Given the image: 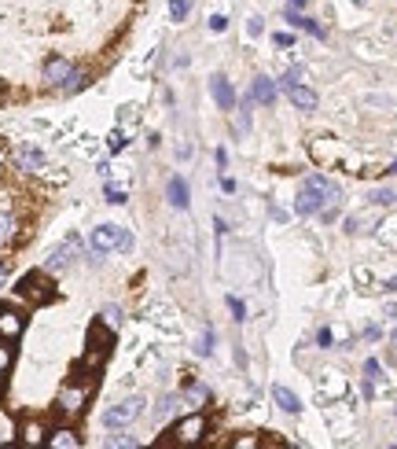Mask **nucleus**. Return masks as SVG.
I'll list each match as a JSON object with an SVG mask.
<instances>
[{
	"mask_svg": "<svg viewBox=\"0 0 397 449\" xmlns=\"http://www.w3.org/2000/svg\"><path fill=\"white\" fill-rule=\"evenodd\" d=\"M44 191L33 181V170H23L15 163V151L0 144V284L8 280V272L33 229L41 221Z\"/></svg>",
	"mask_w": 397,
	"mask_h": 449,
	"instance_id": "nucleus-1",
	"label": "nucleus"
},
{
	"mask_svg": "<svg viewBox=\"0 0 397 449\" xmlns=\"http://www.w3.org/2000/svg\"><path fill=\"white\" fill-rule=\"evenodd\" d=\"M92 247L103 254V251H111V247H122V251H132V239L118 229V224H103V229H96L92 232Z\"/></svg>",
	"mask_w": 397,
	"mask_h": 449,
	"instance_id": "nucleus-2",
	"label": "nucleus"
},
{
	"mask_svg": "<svg viewBox=\"0 0 397 449\" xmlns=\"http://www.w3.org/2000/svg\"><path fill=\"white\" fill-rule=\"evenodd\" d=\"M140 412H144V402H140V398H129V402H122V405L107 409L103 424H107V427H125V424H132V420H137Z\"/></svg>",
	"mask_w": 397,
	"mask_h": 449,
	"instance_id": "nucleus-3",
	"label": "nucleus"
},
{
	"mask_svg": "<svg viewBox=\"0 0 397 449\" xmlns=\"http://www.w3.org/2000/svg\"><path fill=\"white\" fill-rule=\"evenodd\" d=\"M203 435H206V420H203V416H188V420H180L173 427V438L177 442H198Z\"/></svg>",
	"mask_w": 397,
	"mask_h": 449,
	"instance_id": "nucleus-4",
	"label": "nucleus"
},
{
	"mask_svg": "<svg viewBox=\"0 0 397 449\" xmlns=\"http://www.w3.org/2000/svg\"><path fill=\"white\" fill-rule=\"evenodd\" d=\"M210 89H213V100H218L221 110H236V92H232V85L225 82L221 74H213V77H210Z\"/></svg>",
	"mask_w": 397,
	"mask_h": 449,
	"instance_id": "nucleus-5",
	"label": "nucleus"
},
{
	"mask_svg": "<svg viewBox=\"0 0 397 449\" xmlns=\"http://www.w3.org/2000/svg\"><path fill=\"white\" fill-rule=\"evenodd\" d=\"M327 206V199L320 196V191H309V188H302V196H298V203H294V210L302 214V217H309V214H320Z\"/></svg>",
	"mask_w": 397,
	"mask_h": 449,
	"instance_id": "nucleus-6",
	"label": "nucleus"
},
{
	"mask_svg": "<svg viewBox=\"0 0 397 449\" xmlns=\"http://www.w3.org/2000/svg\"><path fill=\"white\" fill-rule=\"evenodd\" d=\"M272 100H276V82H269V77H254V85H251V103L269 107Z\"/></svg>",
	"mask_w": 397,
	"mask_h": 449,
	"instance_id": "nucleus-7",
	"label": "nucleus"
},
{
	"mask_svg": "<svg viewBox=\"0 0 397 449\" xmlns=\"http://www.w3.org/2000/svg\"><path fill=\"white\" fill-rule=\"evenodd\" d=\"M287 96L294 100V107H302V110H313V107H317V92L305 89V85H298V82H287Z\"/></svg>",
	"mask_w": 397,
	"mask_h": 449,
	"instance_id": "nucleus-8",
	"label": "nucleus"
},
{
	"mask_svg": "<svg viewBox=\"0 0 397 449\" xmlns=\"http://www.w3.org/2000/svg\"><path fill=\"white\" fill-rule=\"evenodd\" d=\"M287 23H294L298 30H305V34H313V37H320V41L327 37V30H324V26H320L317 19H309V15H298V11H291V8H287Z\"/></svg>",
	"mask_w": 397,
	"mask_h": 449,
	"instance_id": "nucleus-9",
	"label": "nucleus"
},
{
	"mask_svg": "<svg viewBox=\"0 0 397 449\" xmlns=\"http://www.w3.org/2000/svg\"><path fill=\"white\" fill-rule=\"evenodd\" d=\"M272 398H276V405L284 409V412H291V416L302 412V402L294 398V391H287V387H272Z\"/></svg>",
	"mask_w": 397,
	"mask_h": 449,
	"instance_id": "nucleus-10",
	"label": "nucleus"
},
{
	"mask_svg": "<svg viewBox=\"0 0 397 449\" xmlns=\"http://www.w3.org/2000/svg\"><path fill=\"white\" fill-rule=\"evenodd\" d=\"M165 191H170V203L177 206V210H184L188 206V184L180 177H170V184H165Z\"/></svg>",
	"mask_w": 397,
	"mask_h": 449,
	"instance_id": "nucleus-11",
	"label": "nucleus"
},
{
	"mask_svg": "<svg viewBox=\"0 0 397 449\" xmlns=\"http://www.w3.org/2000/svg\"><path fill=\"white\" fill-rule=\"evenodd\" d=\"M184 398H188L191 405H206V402H210V391L203 387V383H191V387L184 391Z\"/></svg>",
	"mask_w": 397,
	"mask_h": 449,
	"instance_id": "nucleus-12",
	"label": "nucleus"
},
{
	"mask_svg": "<svg viewBox=\"0 0 397 449\" xmlns=\"http://www.w3.org/2000/svg\"><path fill=\"white\" fill-rule=\"evenodd\" d=\"M368 224H375L372 214H353L350 221H346V232H368Z\"/></svg>",
	"mask_w": 397,
	"mask_h": 449,
	"instance_id": "nucleus-13",
	"label": "nucleus"
},
{
	"mask_svg": "<svg viewBox=\"0 0 397 449\" xmlns=\"http://www.w3.org/2000/svg\"><path fill=\"white\" fill-rule=\"evenodd\" d=\"M188 8H191V0H173V4H170V19L180 23V19L188 15Z\"/></svg>",
	"mask_w": 397,
	"mask_h": 449,
	"instance_id": "nucleus-14",
	"label": "nucleus"
},
{
	"mask_svg": "<svg viewBox=\"0 0 397 449\" xmlns=\"http://www.w3.org/2000/svg\"><path fill=\"white\" fill-rule=\"evenodd\" d=\"M393 199H397V196H393L390 188H379V191H372V203H375V206H390Z\"/></svg>",
	"mask_w": 397,
	"mask_h": 449,
	"instance_id": "nucleus-15",
	"label": "nucleus"
},
{
	"mask_svg": "<svg viewBox=\"0 0 397 449\" xmlns=\"http://www.w3.org/2000/svg\"><path fill=\"white\" fill-rule=\"evenodd\" d=\"M246 34H251V37H261V34H265V23L258 19V15H254L251 23H246Z\"/></svg>",
	"mask_w": 397,
	"mask_h": 449,
	"instance_id": "nucleus-16",
	"label": "nucleus"
},
{
	"mask_svg": "<svg viewBox=\"0 0 397 449\" xmlns=\"http://www.w3.org/2000/svg\"><path fill=\"white\" fill-rule=\"evenodd\" d=\"M228 306H232V317H236V320H246V306L239 298H228Z\"/></svg>",
	"mask_w": 397,
	"mask_h": 449,
	"instance_id": "nucleus-17",
	"label": "nucleus"
},
{
	"mask_svg": "<svg viewBox=\"0 0 397 449\" xmlns=\"http://www.w3.org/2000/svg\"><path fill=\"white\" fill-rule=\"evenodd\" d=\"M246 129H251V115L239 110V115H236V133H246Z\"/></svg>",
	"mask_w": 397,
	"mask_h": 449,
	"instance_id": "nucleus-18",
	"label": "nucleus"
},
{
	"mask_svg": "<svg viewBox=\"0 0 397 449\" xmlns=\"http://www.w3.org/2000/svg\"><path fill=\"white\" fill-rule=\"evenodd\" d=\"M364 376H368L372 383L379 379V361H375V358H372V361H364Z\"/></svg>",
	"mask_w": 397,
	"mask_h": 449,
	"instance_id": "nucleus-19",
	"label": "nucleus"
},
{
	"mask_svg": "<svg viewBox=\"0 0 397 449\" xmlns=\"http://www.w3.org/2000/svg\"><path fill=\"white\" fill-rule=\"evenodd\" d=\"M232 445H239V449H251V445H261V438H258V435H254V438H251V435H246V438H232Z\"/></svg>",
	"mask_w": 397,
	"mask_h": 449,
	"instance_id": "nucleus-20",
	"label": "nucleus"
},
{
	"mask_svg": "<svg viewBox=\"0 0 397 449\" xmlns=\"http://www.w3.org/2000/svg\"><path fill=\"white\" fill-rule=\"evenodd\" d=\"M225 26H228V19H225V15H213V19H210V30H213V34H221Z\"/></svg>",
	"mask_w": 397,
	"mask_h": 449,
	"instance_id": "nucleus-21",
	"label": "nucleus"
},
{
	"mask_svg": "<svg viewBox=\"0 0 397 449\" xmlns=\"http://www.w3.org/2000/svg\"><path fill=\"white\" fill-rule=\"evenodd\" d=\"M276 44H279V48H291V44H294V34H276Z\"/></svg>",
	"mask_w": 397,
	"mask_h": 449,
	"instance_id": "nucleus-22",
	"label": "nucleus"
},
{
	"mask_svg": "<svg viewBox=\"0 0 397 449\" xmlns=\"http://www.w3.org/2000/svg\"><path fill=\"white\" fill-rule=\"evenodd\" d=\"M302 74H305L302 67H291V70H287V77H284V82H298V77H302Z\"/></svg>",
	"mask_w": 397,
	"mask_h": 449,
	"instance_id": "nucleus-23",
	"label": "nucleus"
},
{
	"mask_svg": "<svg viewBox=\"0 0 397 449\" xmlns=\"http://www.w3.org/2000/svg\"><path fill=\"white\" fill-rule=\"evenodd\" d=\"M317 343H320V346H331V331H327V328H320V335H317Z\"/></svg>",
	"mask_w": 397,
	"mask_h": 449,
	"instance_id": "nucleus-24",
	"label": "nucleus"
},
{
	"mask_svg": "<svg viewBox=\"0 0 397 449\" xmlns=\"http://www.w3.org/2000/svg\"><path fill=\"white\" fill-rule=\"evenodd\" d=\"M287 8H291V11H302V8H305V0H287Z\"/></svg>",
	"mask_w": 397,
	"mask_h": 449,
	"instance_id": "nucleus-25",
	"label": "nucleus"
},
{
	"mask_svg": "<svg viewBox=\"0 0 397 449\" xmlns=\"http://www.w3.org/2000/svg\"><path fill=\"white\" fill-rule=\"evenodd\" d=\"M386 173H397V163H393V166H390V170H386Z\"/></svg>",
	"mask_w": 397,
	"mask_h": 449,
	"instance_id": "nucleus-26",
	"label": "nucleus"
},
{
	"mask_svg": "<svg viewBox=\"0 0 397 449\" xmlns=\"http://www.w3.org/2000/svg\"><path fill=\"white\" fill-rule=\"evenodd\" d=\"M393 346H397V328H393Z\"/></svg>",
	"mask_w": 397,
	"mask_h": 449,
	"instance_id": "nucleus-27",
	"label": "nucleus"
},
{
	"mask_svg": "<svg viewBox=\"0 0 397 449\" xmlns=\"http://www.w3.org/2000/svg\"><path fill=\"white\" fill-rule=\"evenodd\" d=\"M353 4H368V0H353Z\"/></svg>",
	"mask_w": 397,
	"mask_h": 449,
	"instance_id": "nucleus-28",
	"label": "nucleus"
}]
</instances>
